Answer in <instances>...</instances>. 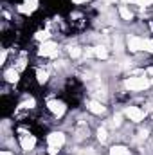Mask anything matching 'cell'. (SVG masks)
Listing matches in <instances>:
<instances>
[{
	"mask_svg": "<svg viewBox=\"0 0 153 155\" xmlns=\"http://www.w3.org/2000/svg\"><path fill=\"white\" fill-rule=\"evenodd\" d=\"M5 79H7L9 83H16V81H18V71H15V69L7 71V72H5Z\"/></svg>",
	"mask_w": 153,
	"mask_h": 155,
	"instance_id": "10",
	"label": "cell"
},
{
	"mask_svg": "<svg viewBox=\"0 0 153 155\" xmlns=\"http://www.w3.org/2000/svg\"><path fill=\"white\" fill-rule=\"evenodd\" d=\"M94 54H96L97 58H101V60H106V58H108V51H106L105 47H94Z\"/></svg>",
	"mask_w": 153,
	"mask_h": 155,
	"instance_id": "9",
	"label": "cell"
},
{
	"mask_svg": "<svg viewBox=\"0 0 153 155\" xmlns=\"http://www.w3.org/2000/svg\"><path fill=\"white\" fill-rule=\"evenodd\" d=\"M148 87H150L148 78H130V79H126V88H130V90H144Z\"/></svg>",
	"mask_w": 153,
	"mask_h": 155,
	"instance_id": "1",
	"label": "cell"
},
{
	"mask_svg": "<svg viewBox=\"0 0 153 155\" xmlns=\"http://www.w3.org/2000/svg\"><path fill=\"white\" fill-rule=\"evenodd\" d=\"M47 141H49V144H50L52 148H60V146H63V143H65V135H63L61 132H52V134L47 137Z\"/></svg>",
	"mask_w": 153,
	"mask_h": 155,
	"instance_id": "4",
	"label": "cell"
},
{
	"mask_svg": "<svg viewBox=\"0 0 153 155\" xmlns=\"http://www.w3.org/2000/svg\"><path fill=\"white\" fill-rule=\"evenodd\" d=\"M119 15H121L124 20H132V16H133V15L130 13V9H126L124 5H122V7H119Z\"/></svg>",
	"mask_w": 153,
	"mask_h": 155,
	"instance_id": "12",
	"label": "cell"
},
{
	"mask_svg": "<svg viewBox=\"0 0 153 155\" xmlns=\"http://www.w3.org/2000/svg\"><path fill=\"white\" fill-rule=\"evenodd\" d=\"M144 41L146 40L139 38V36H133V38H130V41H128V47H130V51H142L144 49Z\"/></svg>",
	"mask_w": 153,
	"mask_h": 155,
	"instance_id": "6",
	"label": "cell"
},
{
	"mask_svg": "<svg viewBox=\"0 0 153 155\" xmlns=\"http://www.w3.org/2000/svg\"><path fill=\"white\" fill-rule=\"evenodd\" d=\"M5 58H7V52H5V51H2V54H0V63H4V61H5Z\"/></svg>",
	"mask_w": 153,
	"mask_h": 155,
	"instance_id": "21",
	"label": "cell"
},
{
	"mask_svg": "<svg viewBox=\"0 0 153 155\" xmlns=\"http://www.w3.org/2000/svg\"><path fill=\"white\" fill-rule=\"evenodd\" d=\"M137 4H141V5H148V4H153V0H135Z\"/></svg>",
	"mask_w": 153,
	"mask_h": 155,
	"instance_id": "20",
	"label": "cell"
},
{
	"mask_svg": "<svg viewBox=\"0 0 153 155\" xmlns=\"http://www.w3.org/2000/svg\"><path fill=\"white\" fill-rule=\"evenodd\" d=\"M74 2H77V4H79V2H85V0H74Z\"/></svg>",
	"mask_w": 153,
	"mask_h": 155,
	"instance_id": "25",
	"label": "cell"
},
{
	"mask_svg": "<svg viewBox=\"0 0 153 155\" xmlns=\"http://www.w3.org/2000/svg\"><path fill=\"white\" fill-rule=\"evenodd\" d=\"M144 49H146L148 52H153V40H146V41H144Z\"/></svg>",
	"mask_w": 153,
	"mask_h": 155,
	"instance_id": "17",
	"label": "cell"
},
{
	"mask_svg": "<svg viewBox=\"0 0 153 155\" xmlns=\"http://www.w3.org/2000/svg\"><path fill=\"white\" fill-rule=\"evenodd\" d=\"M81 52H83V51H81L79 47H72V49H70V56H72V58H79Z\"/></svg>",
	"mask_w": 153,
	"mask_h": 155,
	"instance_id": "15",
	"label": "cell"
},
{
	"mask_svg": "<svg viewBox=\"0 0 153 155\" xmlns=\"http://www.w3.org/2000/svg\"><path fill=\"white\" fill-rule=\"evenodd\" d=\"M148 72H150V74H151V76H153V69H150V71H148Z\"/></svg>",
	"mask_w": 153,
	"mask_h": 155,
	"instance_id": "24",
	"label": "cell"
},
{
	"mask_svg": "<svg viewBox=\"0 0 153 155\" xmlns=\"http://www.w3.org/2000/svg\"><path fill=\"white\" fill-rule=\"evenodd\" d=\"M25 2H27V4H31V7H33V9H36V7H38V0H25Z\"/></svg>",
	"mask_w": 153,
	"mask_h": 155,
	"instance_id": "19",
	"label": "cell"
},
{
	"mask_svg": "<svg viewBox=\"0 0 153 155\" xmlns=\"http://www.w3.org/2000/svg\"><path fill=\"white\" fill-rule=\"evenodd\" d=\"M110 155H132L124 146H114L112 150H110Z\"/></svg>",
	"mask_w": 153,
	"mask_h": 155,
	"instance_id": "11",
	"label": "cell"
},
{
	"mask_svg": "<svg viewBox=\"0 0 153 155\" xmlns=\"http://www.w3.org/2000/svg\"><path fill=\"white\" fill-rule=\"evenodd\" d=\"M126 116L130 117L132 121L139 123V121L144 119V112H142L141 108H137V107H128V108H126Z\"/></svg>",
	"mask_w": 153,
	"mask_h": 155,
	"instance_id": "5",
	"label": "cell"
},
{
	"mask_svg": "<svg viewBox=\"0 0 153 155\" xmlns=\"http://www.w3.org/2000/svg\"><path fill=\"white\" fill-rule=\"evenodd\" d=\"M97 139H99L101 143L106 141V130H105V128H99V130H97Z\"/></svg>",
	"mask_w": 153,
	"mask_h": 155,
	"instance_id": "13",
	"label": "cell"
},
{
	"mask_svg": "<svg viewBox=\"0 0 153 155\" xmlns=\"http://www.w3.org/2000/svg\"><path fill=\"white\" fill-rule=\"evenodd\" d=\"M38 52L40 56H56L58 54V47H56L54 41H45V43H41Z\"/></svg>",
	"mask_w": 153,
	"mask_h": 155,
	"instance_id": "2",
	"label": "cell"
},
{
	"mask_svg": "<svg viewBox=\"0 0 153 155\" xmlns=\"http://www.w3.org/2000/svg\"><path fill=\"white\" fill-rule=\"evenodd\" d=\"M0 155H13L11 152H0Z\"/></svg>",
	"mask_w": 153,
	"mask_h": 155,
	"instance_id": "23",
	"label": "cell"
},
{
	"mask_svg": "<svg viewBox=\"0 0 153 155\" xmlns=\"http://www.w3.org/2000/svg\"><path fill=\"white\" fill-rule=\"evenodd\" d=\"M34 144H36L34 135H24V137H22V148H24L25 152L33 150V148H34Z\"/></svg>",
	"mask_w": 153,
	"mask_h": 155,
	"instance_id": "7",
	"label": "cell"
},
{
	"mask_svg": "<svg viewBox=\"0 0 153 155\" xmlns=\"http://www.w3.org/2000/svg\"><path fill=\"white\" fill-rule=\"evenodd\" d=\"M36 78H38L40 83H45V81H47V72H45V71H38V72H36Z\"/></svg>",
	"mask_w": 153,
	"mask_h": 155,
	"instance_id": "14",
	"label": "cell"
},
{
	"mask_svg": "<svg viewBox=\"0 0 153 155\" xmlns=\"http://www.w3.org/2000/svg\"><path fill=\"white\" fill-rule=\"evenodd\" d=\"M47 107H49V110L54 114V116H58V117H61L63 114H65V105L61 103V101H58V99H50L49 103H47Z\"/></svg>",
	"mask_w": 153,
	"mask_h": 155,
	"instance_id": "3",
	"label": "cell"
},
{
	"mask_svg": "<svg viewBox=\"0 0 153 155\" xmlns=\"http://www.w3.org/2000/svg\"><path fill=\"white\" fill-rule=\"evenodd\" d=\"M119 123H121V116H115V119H114V124H115V126H117Z\"/></svg>",
	"mask_w": 153,
	"mask_h": 155,
	"instance_id": "22",
	"label": "cell"
},
{
	"mask_svg": "<svg viewBox=\"0 0 153 155\" xmlns=\"http://www.w3.org/2000/svg\"><path fill=\"white\" fill-rule=\"evenodd\" d=\"M18 11L20 13H25V15H31L33 7H25V4H22V5H18Z\"/></svg>",
	"mask_w": 153,
	"mask_h": 155,
	"instance_id": "16",
	"label": "cell"
},
{
	"mask_svg": "<svg viewBox=\"0 0 153 155\" xmlns=\"http://www.w3.org/2000/svg\"><path fill=\"white\" fill-rule=\"evenodd\" d=\"M36 38L38 40H47L49 38V33H47V31H40L38 35H36Z\"/></svg>",
	"mask_w": 153,
	"mask_h": 155,
	"instance_id": "18",
	"label": "cell"
},
{
	"mask_svg": "<svg viewBox=\"0 0 153 155\" xmlns=\"http://www.w3.org/2000/svg\"><path fill=\"white\" fill-rule=\"evenodd\" d=\"M88 110L92 112V114H103L105 112V107L99 103V101H88Z\"/></svg>",
	"mask_w": 153,
	"mask_h": 155,
	"instance_id": "8",
	"label": "cell"
}]
</instances>
